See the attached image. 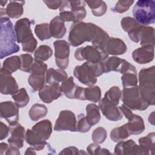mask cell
<instances>
[{
	"instance_id": "29",
	"label": "cell",
	"mask_w": 155,
	"mask_h": 155,
	"mask_svg": "<svg viewBox=\"0 0 155 155\" xmlns=\"http://www.w3.org/2000/svg\"><path fill=\"white\" fill-rule=\"evenodd\" d=\"M85 3L91 8L93 15L95 16H103L107 10V6L104 1L91 0L85 1Z\"/></svg>"
},
{
	"instance_id": "31",
	"label": "cell",
	"mask_w": 155,
	"mask_h": 155,
	"mask_svg": "<svg viewBox=\"0 0 155 155\" xmlns=\"http://www.w3.org/2000/svg\"><path fill=\"white\" fill-rule=\"evenodd\" d=\"M62 92L68 99H74V95L76 89L78 87L74 82V79L72 76H70L65 79L61 85Z\"/></svg>"
},
{
	"instance_id": "40",
	"label": "cell",
	"mask_w": 155,
	"mask_h": 155,
	"mask_svg": "<svg viewBox=\"0 0 155 155\" xmlns=\"http://www.w3.org/2000/svg\"><path fill=\"white\" fill-rule=\"evenodd\" d=\"M35 33L41 41H44L51 38L49 24L42 23L37 24L35 27Z\"/></svg>"
},
{
	"instance_id": "5",
	"label": "cell",
	"mask_w": 155,
	"mask_h": 155,
	"mask_svg": "<svg viewBox=\"0 0 155 155\" xmlns=\"http://www.w3.org/2000/svg\"><path fill=\"white\" fill-rule=\"evenodd\" d=\"M31 22L33 21L24 18L16 22L14 28L17 42L22 44V50L28 53H33L38 44L30 28Z\"/></svg>"
},
{
	"instance_id": "24",
	"label": "cell",
	"mask_w": 155,
	"mask_h": 155,
	"mask_svg": "<svg viewBox=\"0 0 155 155\" xmlns=\"http://www.w3.org/2000/svg\"><path fill=\"white\" fill-rule=\"evenodd\" d=\"M68 78L67 74L64 69L48 68L45 73V82L49 85L63 82Z\"/></svg>"
},
{
	"instance_id": "52",
	"label": "cell",
	"mask_w": 155,
	"mask_h": 155,
	"mask_svg": "<svg viewBox=\"0 0 155 155\" xmlns=\"http://www.w3.org/2000/svg\"><path fill=\"white\" fill-rule=\"evenodd\" d=\"M84 90H85V88H83L78 85L74 93V98L76 99L85 101V99L84 96Z\"/></svg>"
},
{
	"instance_id": "51",
	"label": "cell",
	"mask_w": 155,
	"mask_h": 155,
	"mask_svg": "<svg viewBox=\"0 0 155 155\" xmlns=\"http://www.w3.org/2000/svg\"><path fill=\"white\" fill-rule=\"evenodd\" d=\"M80 154L79 150L75 147H68L62 150L59 154Z\"/></svg>"
},
{
	"instance_id": "36",
	"label": "cell",
	"mask_w": 155,
	"mask_h": 155,
	"mask_svg": "<svg viewBox=\"0 0 155 155\" xmlns=\"http://www.w3.org/2000/svg\"><path fill=\"white\" fill-rule=\"evenodd\" d=\"M28 83L34 91H39L45 83V75L31 73L28 78Z\"/></svg>"
},
{
	"instance_id": "10",
	"label": "cell",
	"mask_w": 155,
	"mask_h": 155,
	"mask_svg": "<svg viewBox=\"0 0 155 155\" xmlns=\"http://www.w3.org/2000/svg\"><path fill=\"white\" fill-rule=\"evenodd\" d=\"M76 123V116L73 111L67 110H62L59 113V116L55 122L54 130L57 131H77Z\"/></svg>"
},
{
	"instance_id": "1",
	"label": "cell",
	"mask_w": 155,
	"mask_h": 155,
	"mask_svg": "<svg viewBox=\"0 0 155 155\" xmlns=\"http://www.w3.org/2000/svg\"><path fill=\"white\" fill-rule=\"evenodd\" d=\"M109 38L107 32L94 24L79 22L71 25L68 39L73 47L79 46L85 42H91L93 46L103 50Z\"/></svg>"
},
{
	"instance_id": "58",
	"label": "cell",
	"mask_w": 155,
	"mask_h": 155,
	"mask_svg": "<svg viewBox=\"0 0 155 155\" xmlns=\"http://www.w3.org/2000/svg\"><path fill=\"white\" fill-rule=\"evenodd\" d=\"M7 1H3V0H1V5L2 6V7H4L7 3Z\"/></svg>"
},
{
	"instance_id": "38",
	"label": "cell",
	"mask_w": 155,
	"mask_h": 155,
	"mask_svg": "<svg viewBox=\"0 0 155 155\" xmlns=\"http://www.w3.org/2000/svg\"><path fill=\"white\" fill-rule=\"evenodd\" d=\"M12 98L19 108L25 107L30 101L29 96L24 88H20L16 93L13 94Z\"/></svg>"
},
{
	"instance_id": "14",
	"label": "cell",
	"mask_w": 155,
	"mask_h": 155,
	"mask_svg": "<svg viewBox=\"0 0 155 155\" xmlns=\"http://www.w3.org/2000/svg\"><path fill=\"white\" fill-rule=\"evenodd\" d=\"M1 117L5 119L9 125L16 124L19 120V107L12 101L2 102L0 104Z\"/></svg>"
},
{
	"instance_id": "20",
	"label": "cell",
	"mask_w": 155,
	"mask_h": 155,
	"mask_svg": "<svg viewBox=\"0 0 155 155\" xmlns=\"http://www.w3.org/2000/svg\"><path fill=\"white\" fill-rule=\"evenodd\" d=\"M68 9L73 13L75 17V22H81L87 15L85 8V1H64Z\"/></svg>"
},
{
	"instance_id": "34",
	"label": "cell",
	"mask_w": 155,
	"mask_h": 155,
	"mask_svg": "<svg viewBox=\"0 0 155 155\" xmlns=\"http://www.w3.org/2000/svg\"><path fill=\"white\" fill-rule=\"evenodd\" d=\"M84 96L85 100L90 101L93 102H97L101 100V90L99 86H89L85 88Z\"/></svg>"
},
{
	"instance_id": "9",
	"label": "cell",
	"mask_w": 155,
	"mask_h": 155,
	"mask_svg": "<svg viewBox=\"0 0 155 155\" xmlns=\"http://www.w3.org/2000/svg\"><path fill=\"white\" fill-rule=\"evenodd\" d=\"M104 73H107L110 71H117L122 74L128 72L137 73L135 67L127 61L120 59L116 56L108 57L104 62Z\"/></svg>"
},
{
	"instance_id": "8",
	"label": "cell",
	"mask_w": 155,
	"mask_h": 155,
	"mask_svg": "<svg viewBox=\"0 0 155 155\" xmlns=\"http://www.w3.org/2000/svg\"><path fill=\"white\" fill-rule=\"evenodd\" d=\"M108 57V54L103 50L93 45L78 48L74 52L75 59L79 61L85 60L91 62H104Z\"/></svg>"
},
{
	"instance_id": "22",
	"label": "cell",
	"mask_w": 155,
	"mask_h": 155,
	"mask_svg": "<svg viewBox=\"0 0 155 155\" xmlns=\"http://www.w3.org/2000/svg\"><path fill=\"white\" fill-rule=\"evenodd\" d=\"M25 142L33 147L36 151H41L44 148L45 146L47 145L46 140L44 139L39 135H38L32 129H27L25 136Z\"/></svg>"
},
{
	"instance_id": "42",
	"label": "cell",
	"mask_w": 155,
	"mask_h": 155,
	"mask_svg": "<svg viewBox=\"0 0 155 155\" xmlns=\"http://www.w3.org/2000/svg\"><path fill=\"white\" fill-rule=\"evenodd\" d=\"M21 65L20 70L26 73H30L31 67L33 63V58L30 54L25 53L20 55Z\"/></svg>"
},
{
	"instance_id": "33",
	"label": "cell",
	"mask_w": 155,
	"mask_h": 155,
	"mask_svg": "<svg viewBox=\"0 0 155 155\" xmlns=\"http://www.w3.org/2000/svg\"><path fill=\"white\" fill-rule=\"evenodd\" d=\"M130 134L125 124L113 128L110 132V138L114 142H119L127 139Z\"/></svg>"
},
{
	"instance_id": "18",
	"label": "cell",
	"mask_w": 155,
	"mask_h": 155,
	"mask_svg": "<svg viewBox=\"0 0 155 155\" xmlns=\"http://www.w3.org/2000/svg\"><path fill=\"white\" fill-rule=\"evenodd\" d=\"M154 56V46L151 45L142 46L134 50L132 53L133 59L139 64H145L151 62Z\"/></svg>"
},
{
	"instance_id": "3",
	"label": "cell",
	"mask_w": 155,
	"mask_h": 155,
	"mask_svg": "<svg viewBox=\"0 0 155 155\" xmlns=\"http://www.w3.org/2000/svg\"><path fill=\"white\" fill-rule=\"evenodd\" d=\"M155 67L143 68L139 73V91L142 99L148 105L155 104Z\"/></svg>"
},
{
	"instance_id": "12",
	"label": "cell",
	"mask_w": 155,
	"mask_h": 155,
	"mask_svg": "<svg viewBox=\"0 0 155 155\" xmlns=\"http://www.w3.org/2000/svg\"><path fill=\"white\" fill-rule=\"evenodd\" d=\"M18 85L12 73L3 67L0 70V92L2 94L13 95L18 90Z\"/></svg>"
},
{
	"instance_id": "48",
	"label": "cell",
	"mask_w": 155,
	"mask_h": 155,
	"mask_svg": "<svg viewBox=\"0 0 155 155\" xmlns=\"http://www.w3.org/2000/svg\"><path fill=\"white\" fill-rule=\"evenodd\" d=\"M101 149V147L99 145V143H97L95 142L90 143L87 147V150L88 154H92V155L99 154Z\"/></svg>"
},
{
	"instance_id": "19",
	"label": "cell",
	"mask_w": 155,
	"mask_h": 155,
	"mask_svg": "<svg viewBox=\"0 0 155 155\" xmlns=\"http://www.w3.org/2000/svg\"><path fill=\"white\" fill-rule=\"evenodd\" d=\"M103 50L108 54L121 55L126 53L127 47L122 39L110 37L105 43Z\"/></svg>"
},
{
	"instance_id": "21",
	"label": "cell",
	"mask_w": 155,
	"mask_h": 155,
	"mask_svg": "<svg viewBox=\"0 0 155 155\" xmlns=\"http://www.w3.org/2000/svg\"><path fill=\"white\" fill-rule=\"evenodd\" d=\"M130 135L139 134L145 130V124L143 119L137 114L133 115L128 119V122L125 124Z\"/></svg>"
},
{
	"instance_id": "47",
	"label": "cell",
	"mask_w": 155,
	"mask_h": 155,
	"mask_svg": "<svg viewBox=\"0 0 155 155\" xmlns=\"http://www.w3.org/2000/svg\"><path fill=\"white\" fill-rule=\"evenodd\" d=\"M138 24H139L135 21L133 18L130 16L123 18L120 21V25L122 29L127 33L130 30L137 26Z\"/></svg>"
},
{
	"instance_id": "57",
	"label": "cell",
	"mask_w": 155,
	"mask_h": 155,
	"mask_svg": "<svg viewBox=\"0 0 155 155\" xmlns=\"http://www.w3.org/2000/svg\"><path fill=\"white\" fill-rule=\"evenodd\" d=\"M99 154H111V153L107 148H101Z\"/></svg>"
},
{
	"instance_id": "41",
	"label": "cell",
	"mask_w": 155,
	"mask_h": 155,
	"mask_svg": "<svg viewBox=\"0 0 155 155\" xmlns=\"http://www.w3.org/2000/svg\"><path fill=\"white\" fill-rule=\"evenodd\" d=\"M121 77V81L124 88L133 87L137 85V73L133 72H128L124 74Z\"/></svg>"
},
{
	"instance_id": "50",
	"label": "cell",
	"mask_w": 155,
	"mask_h": 155,
	"mask_svg": "<svg viewBox=\"0 0 155 155\" xmlns=\"http://www.w3.org/2000/svg\"><path fill=\"white\" fill-rule=\"evenodd\" d=\"M9 127H8L5 124L2 122H1L0 125V140H2L5 139L8 134Z\"/></svg>"
},
{
	"instance_id": "55",
	"label": "cell",
	"mask_w": 155,
	"mask_h": 155,
	"mask_svg": "<svg viewBox=\"0 0 155 155\" xmlns=\"http://www.w3.org/2000/svg\"><path fill=\"white\" fill-rule=\"evenodd\" d=\"M8 147H9V145L7 143H6L5 142H1L0 143V154H1V155H3L4 154H5Z\"/></svg>"
},
{
	"instance_id": "46",
	"label": "cell",
	"mask_w": 155,
	"mask_h": 155,
	"mask_svg": "<svg viewBox=\"0 0 155 155\" xmlns=\"http://www.w3.org/2000/svg\"><path fill=\"white\" fill-rule=\"evenodd\" d=\"M47 70V65L44 62L35 60L33 62L30 70V73L37 74H45Z\"/></svg>"
},
{
	"instance_id": "13",
	"label": "cell",
	"mask_w": 155,
	"mask_h": 155,
	"mask_svg": "<svg viewBox=\"0 0 155 155\" xmlns=\"http://www.w3.org/2000/svg\"><path fill=\"white\" fill-rule=\"evenodd\" d=\"M114 154L117 155L127 154H149V152L141 146L137 145L135 142L130 139L127 141H121L115 146Z\"/></svg>"
},
{
	"instance_id": "39",
	"label": "cell",
	"mask_w": 155,
	"mask_h": 155,
	"mask_svg": "<svg viewBox=\"0 0 155 155\" xmlns=\"http://www.w3.org/2000/svg\"><path fill=\"white\" fill-rule=\"evenodd\" d=\"M121 97V91L117 86L111 87L104 95V98L114 105H117Z\"/></svg>"
},
{
	"instance_id": "7",
	"label": "cell",
	"mask_w": 155,
	"mask_h": 155,
	"mask_svg": "<svg viewBox=\"0 0 155 155\" xmlns=\"http://www.w3.org/2000/svg\"><path fill=\"white\" fill-rule=\"evenodd\" d=\"M120 97L123 104L133 110L143 111L147 109L149 106L142 99L137 85L124 88L121 91Z\"/></svg>"
},
{
	"instance_id": "11",
	"label": "cell",
	"mask_w": 155,
	"mask_h": 155,
	"mask_svg": "<svg viewBox=\"0 0 155 155\" xmlns=\"http://www.w3.org/2000/svg\"><path fill=\"white\" fill-rule=\"evenodd\" d=\"M53 45L56 65L59 68L65 69L69 63L70 44L65 40H56Z\"/></svg>"
},
{
	"instance_id": "17",
	"label": "cell",
	"mask_w": 155,
	"mask_h": 155,
	"mask_svg": "<svg viewBox=\"0 0 155 155\" xmlns=\"http://www.w3.org/2000/svg\"><path fill=\"white\" fill-rule=\"evenodd\" d=\"M8 127L9 132L11 134V136L8 139L9 145L18 149L21 148L24 145L26 133L24 127L18 123L9 125Z\"/></svg>"
},
{
	"instance_id": "26",
	"label": "cell",
	"mask_w": 155,
	"mask_h": 155,
	"mask_svg": "<svg viewBox=\"0 0 155 155\" xmlns=\"http://www.w3.org/2000/svg\"><path fill=\"white\" fill-rule=\"evenodd\" d=\"M24 4V1H10L5 8L6 15L11 18H19L23 14Z\"/></svg>"
},
{
	"instance_id": "16",
	"label": "cell",
	"mask_w": 155,
	"mask_h": 155,
	"mask_svg": "<svg viewBox=\"0 0 155 155\" xmlns=\"http://www.w3.org/2000/svg\"><path fill=\"white\" fill-rule=\"evenodd\" d=\"M61 94V87L58 83L44 85L38 93L41 100L46 104L51 103L53 101L58 99Z\"/></svg>"
},
{
	"instance_id": "4",
	"label": "cell",
	"mask_w": 155,
	"mask_h": 155,
	"mask_svg": "<svg viewBox=\"0 0 155 155\" xmlns=\"http://www.w3.org/2000/svg\"><path fill=\"white\" fill-rule=\"evenodd\" d=\"M104 73L103 62H91L86 61L81 65L76 66L73 74L82 84L92 86L97 82V78Z\"/></svg>"
},
{
	"instance_id": "30",
	"label": "cell",
	"mask_w": 155,
	"mask_h": 155,
	"mask_svg": "<svg viewBox=\"0 0 155 155\" xmlns=\"http://www.w3.org/2000/svg\"><path fill=\"white\" fill-rule=\"evenodd\" d=\"M47 112L48 110L45 105L41 104H35L30 108L28 114L32 120L38 121L47 115Z\"/></svg>"
},
{
	"instance_id": "2",
	"label": "cell",
	"mask_w": 155,
	"mask_h": 155,
	"mask_svg": "<svg viewBox=\"0 0 155 155\" xmlns=\"http://www.w3.org/2000/svg\"><path fill=\"white\" fill-rule=\"evenodd\" d=\"M16 38L13 25L7 17L0 19V58L3 59L19 51L20 47L16 44Z\"/></svg>"
},
{
	"instance_id": "6",
	"label": "cell",
	"mask_w": 155,
	"mask_h": 155,
	"mask_svg": "<svg viewBox=\"0 0 155 155\" xmlns=\"http://www.w3.org/2000/svg\"><path fill=\"white\" fill-rule=\"evenodd\" d=\"M133 18L140 25H148L155 22V1L139 0L133 9Z\"/></svg>"
},
{
	"instance_id": "15",
	"label": "cell",
	"mask_w": 155,
	"mask_h": 155,
	"mask_svg": "<svg viewBox=\"0 0 155 155\" xmlns=\"http://www.w3.org/2000/svg\"><path fill=\"white\" fill-rule=\"evenodd\" d=\"M98 107L103 115L111 121H118L123 117V114L119 107L109 102L104 97L99 101Z\"/></svg>"
},
{
	"instance_id": "53",
	"label": "cell",
	"mask_w": 155,
	"mask_h": 155,
	"mask_svg": "<svg viewBox=\"0 0 155 155\" xmlns=\"http://www.w3.org/2000/svg\"><path fill=\"white\" fill-rule=\"evenodd\" d=\"M119 108L120 109L122 114L125 116V118L128 120L133 115V113L131 109H130L128 107L125 106L124 104H122L120 107H119Z\"/></svg>"
},
{
	"instance_id": "35",
	"label": "cell",
	"mask_w": 155,
	"mask_h": 155,
	"mask_svg": "<svg viewBox=\"0 0 155 155\" xmlns=\"http://www.w3.org/2000/svg\"><path fill=\"white\" fill-rule=\"evenodd\" d=\"M21 61L20 56H13L5 59L2 64V67L10 73H13L20 69Z\"/></svg>"
},
{
	"instance_id": "56",
	"label": "cell",
	"mask_w": 155,
	"mask_h": 155,
	"mask_svg": "<svg viewBox=\"0 0 155 155\" xmlns=\"http://www.w3.org/2000/svg\"><path fill=\"white\" fill-rule=\"evenodd\" d=\"M35 151H36V150L33 147H28L27 148L25 154V155H27V154H36V153Z\"/></svg>"
},
{
	"instance_id": "32",
	"label": "cell",
	"mask_w": 155,
	"mask_h": 155,
	"mask_svg": "<svg viewBox=\"0 0 155 155\" xmlns=\"http://www.w3.org/2000/svg\"><path fill=\"white\" fill-rule=\"evenodd\" d=\"M139 145L147 151L153 154L155 148V133L154 132L150 133L146 136L139 139Z\"/></svg>"
},
{
	"instance_id": "27",
	"label": "cell",
	"mask_w": 155,
	"mask_h": 155,
	"mask_svg": "<svg viewBox=\"0 0 155 155\" xmlns=\"http://www.w3.org/2000/svg\"><path fill=\"white\" fill-rule=\"evenodd\" d=\"M154 31L150 26L142 25L139 33V42L142 46L151 45L154 46Z\"/></svg>"
},
{
	"instance_id": "43",
	"label": "cell",
	"mask_w": 155,
	"mask_h": 155,
	"mask_svg": "<svg viewBox=\"0 0 155 155\" xmlns=\"http://www.w3.org/2000/svg\"><path fill=\"white\" fill-rule=\"evenodd\" d=\"M107 133L103 127H97L94 129L91 134L92 140L97 143H102L106 139Z\"/></svg>"
},
{
	"instance_id": "54",
	"label": "cell",
	"mask_w": 155,
	"mask_h": 155,
	"mask_svg": "<svg viewBox=\"0 0 155 155\" xmlns=\"http://www.w3.org/2000/svg\"><path fill=\"white\" fill-rule=\"evenodd\" d=\"M5 155H10V154H15V155H19L20 154V152L19 151V149L13 147V146H11L10 145L8 150H7L5 154Z\"/></svg>"
},
{
	"instance_id": "45",
	"label": "cell",
	"mask_w": 155,
	"mask_h": 155,
	"mask_svg": "<svg viewBox=\"0 0 155 155\" xmlns=\"http://www.w3.org/2000/svg\"><path fill=\"white\" fill-rule=\"evenodd\" d=\"M78 120L76 123V130L81 133L88 132L91 126L88 123L85 116L83 113H81L78 116Z\"/></svg>"
},
{
	"instance_id": "23",
	"label": "cell",
	"mask_w": 155,
	"mask_h": 155,
	"mask_svg": "<svg viewBox=\"0 0 155 155\" xmlns=\"http://www.w3.org/2000/svg\"><path fill=\"white\" fill-rule=\"evenodd\" d=\"M49 28L51 37L56 39L62 38L67 32L64 22L59 16H55L51 20L49 24Z\"/></svg>"
},
{
	"instance_id": "28",
	"label": "cell",
	"mask_w": 155,
	"mask_h": 155,
	"mask_svg": "<svg viewBox=\"0 0 155 155\" xmlns=\"http://www.w3.org/2000/svg\"><path fill=\"white\" fill-rule=\"evenodd\" d=\"M85 118L88 123L92 127L97 124L101 119L99 108L94 104H89L86 106Z\"/></svg>"
},
{
	"instance_id": "25",
	"label": "cell",
	"mask_w": 155,
	"mask_h": 155,
	"mask_svg": "<svg viewBox=\"0 0 155 155\" xmlns=\"http://www.w3.org/2000/svg\"><path fill=\"white\" fill-rule=\"evenodd\" d=\"M31 129L44 139L47 140L52 132V124L50 120L44 119L37 122Z\"/></svg>"
},
{
	"instance_id": "44",
	"label": "cell",
	"mask_w": 155,
	"mask_h": 155,
	"mask_svg": "<svg viewBox=\"0 0 155 155\" xmlns=\"http://www.w3.org/2000/svg\"><path fill=\"white\" fill-rule=\"evenodd\" d=\"M134 2V1L119 0L117 2L115 6L111 9V10L114 13H123L128 10L129 8L131 6Z\"/></svg>"
},
{
	"instance_id": "37",
	"label": "cell",
	"mask_w": 155,
	"mask_h": 155,
	"mask_svg": "<svg viewBox=\"0 0 155 155\" xmlns=\"http://www.w3.org/2000/svg\"><path fill=\"white\" fill-rule=\"evenodd\" d=\"M53 54V50L51 47L47 45H40L35 51L34 57L35 60L41 61H47Z\"/></svg>"
},
{
	"instance_id": "49",
	"label": "cell",
	"mask_w": 155,
	"mask_h": 155,
	"mask_svg": "<svg viewBox=\"0 0 155 155\" xmlns=\"http://www.w3.org/2000/svg\"><path fill=\"white\" fill-rule=\"evenodd\" d=\"M43 2L47 5V7L52 10H56L61 7L62 1H58V0H44Z\"/></svg>"
}]
</instances>
